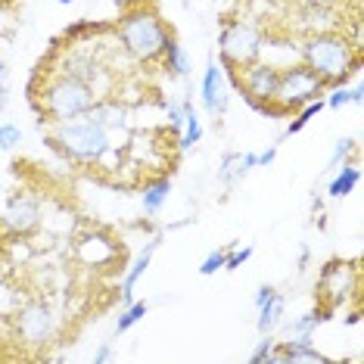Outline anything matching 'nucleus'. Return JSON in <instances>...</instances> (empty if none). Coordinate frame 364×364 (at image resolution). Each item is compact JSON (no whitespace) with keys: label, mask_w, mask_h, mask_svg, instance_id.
Instances as JSON below:
<instances>
[{"label":"nucleus","mask_w":364,"mask_h":364,"mask_svg":"<svg viewBox=\"0 0 364 364\" xmlns=\"http://www.w3.org/2000/svg\"><path fill=\"white\" fill-rule=\"evenodd\" d=\"M119 41L125 53L137 63H153L162 56L165 41L171 38V28L150 0H122V19L119 26Z\"/></svg>","instance_id":"obj_1"},{"label":"nucleus","mask_w":364,"mask_h":364,"mask_svg":"<svg viewBox=\"0 0 364 364\" xmlns=\"http://www.w3.org/2000/svg\"><path fill=\"white\" fill-rule=\"evenodd\" d=\"M302 63L330 87L346 85L361 69V50L346 35L318 31L302 44Z\"/></svg>","instance_id":"obj_2"},{"label":"nucleus","mask_w":364,"mask_h":364,"mask_svg":"<svg viewBox=\"0 0 364 364\" xmlns=\"http://www.w3.org/2000/svg\"><path fill=\"white\" fill-rule=\"evenodd\" d=\"M31 90V106L41 115V122L47 125H60V122L78 119L85 115L97 100V90L85 85L81 78H72L60 72V75H50L44 85H28Z\"/></svg>","instance_id":"obj_3"},{"label":"nucleus","mask_w":364,"mask_h":364,"mask_svg":"<svg viewBox=\"0 0 364 364\" xmlns=\"http://www.w3.org/2000/svg\"><path fill=\"white\" fill-rule=\"evenodd\" d=\"M112 131H106L97 119L90 115H78V119L50 125L47 131V144L60 150L65 159L72 162H100L106 153L112 150Z\"/></svg>","instance_id":"obj_4"},{"label":"nucleus","mask_w":364,"mask_h":364,"mask_svg":"<svg viewBox=\"0 0 364 364\" xmlns=\"http://www.w3.org/2000/svg\"><path fill=\"white\" fill-rule=\"evenodd\" d=\"M324 94H327V85L314 75L305 63L287 65V69H280L277 90H274V100H271L268 115H289V112L302 109L305 103L318 100V97H324Z\"/></svg>","instance_id":"obj_5"},{"label":"nucleus","mask_w":364,"mask_h":364,"mask_svg":"<svg viewBox=\"0 0 364 364\" xmlns=\"http://www.w3.org/2000/svg\"><path fill=\"white\" fill-rule=\"evenodd\" d=\"M358 289H361V271L358 262L349 259H330L324 264L318 277V287H314V299H318L321 311L333 314L336 309H343L349 299H358Z\"/></svg>","instance_id":"obj_6"},{"label":"nucleus","mask_w":364,"mask_h":364,"mask_svg":"<svg viewBox=\"0 0 364 364\" xmlns=\"http://www.w3.org/2000/svg\"><path fill=\"white\" fill-rule=\"evenodd\" d=\"M264 38L252 22H230V26L218 35V50H221V65L225 69H246L262 56Z\"/></svg>","instance_id":"obj_7"},{"label":"nucleus","mask_w":364,"mask_h":364,"mask_svg":"<svg viewBox=\"0 0 364 364\" xmlns=\"http://www.w3.org/2000/svg\"><path fill=\"white\" fill-rule=\"evenodd\" d=\"M230 75H234L237 90L250 100L252 109H259V112L271 109V100H274V90H277V78H280V69L274 63L255 60V63L246 65V69H234Z\"/></svg>","instance_id":"obj_8"},{"label":"nucleus","mask_w":364,"mask_h":364,"mask_svg":"<svg viewBox=\"0 0 364 364\" xmlns=\"http://www.w3.org/2000/svg\"><path fill=\"white\" fill-rule=\"evenodd\" d=\"M13 327L16 336L22 339V346H47L60 333V318L47 302H28L16 311Z\"/></svg>","instance_id":"obj_9"},{"label":"nucleus","mask_w":364,"mask_h":364,"mask_svg":"<svg viewBox=\"0 0 364 364\" xmlns=\"http://www.w3.org/2000/svg\"><path fill=\"white\" fill-rule=\"evenodd\" d=\"M200 100L203 109L209 115H225L228 112V90H225V65L209 60L203 72V85H200Z\"/></svg>","instance_id":"obj_10"},{"label":"nucleus","mask_w":364,"mask_h":364,"mask_svg":"<svg viewBox=\"0 0 364 364\" xmlns=\"http://www.w3.org/2000/svg\"><path fill=\"white\" fill-rule=\"evenodd\" d=\"M4 225L13 230V234H31L41 225V203L28 193H13L10 205H6Z\"/></svg>","instance_id":"obj_11"},{"label":"nucleus","mask_w":364,"mask_h":364,"mask_svg":"<svg viewBox=\"0 0 364 364\" xmlns=\"http://www.w3.org/2000/svg\"><path fill=\"white\" fill-rule=\"evenodd\" d=\"M159 243L162 240L159 237H153L150 243L144 246V252L134 259V264H131V271L125 274V280H122V302H134V287H137V280L146 274V268H150V262H153V255H156V250H159Z\"/></svg>","instance_id":"obj_12"},{"label":"nucleus","mask_w":364,"mask_h":364,"mask_svg":"<svg viewBox=\"0 0 364 364\" xmlns=\"http://www.w3.org/2000/svg\"><path fill=\"white\" fill-rule=\"evenodd\" d=\"M252 168H255V153H228L218 168V181L225 187H234L237 181H243Z\"/></svg>","instance_id":"obj_13"},{"label":"nucleus","mask_w":364,"mask_h":364,"mask_svg":"<svg viewBox=\"0 0 364 364\" xmlns=\"http://www.w3.org/2000/svg\"><path fill=\"white\" fill-rule=\"evenodd\" d=\"M162 69L168 72L171 78H184L187 72H190V56H187V50H184V44L171 35L168 41H165V47H162Z\"/></svg>","instance_id":"obj_14"},{"label":"nucleus","mask_w":364,"mask_h":364,"mask_svg":"<svg viewBox=\"0 0 364 364\" xmlns=\"http://www.w3.org/2000/svg\"><path fill=\"white\" fill-rule=\"evenodd\" d=\"M336 175L330 178V184H327V196L330 200H343V196H349L355 187H358V181H361V168H358V162H343V168H333Z\"/></svg>","instance_id":"obj_15"},{"label":"nucleus","mask_w":364,"mask_h":364,"mask_svg":"<svg viewBox=\"0 0 364 364\" xmlns=\"http://www.w3.org/2000/svg\"><path fill=\"white\" fill-rule=\"evenodd\" d=\"M259 321H255V327H259V333H274V330L284 324V311H287V299L280 293H274L264 305H259Z\"/></svg>","instance_id":"obj_16"},{"label":"nucleus","mask_w":364,"mask_h":364,"mask_svg":"<svg viewBox=\"0 0 364 364\" xmlns=\"http://www.w3.org/2000/svg\"><path fill=\"white\" fill-rule=\"evenodd\" d=\"M171 196V178H156L150 184L144 187V193H140V205H144L146 215H159L162 205L168 203Z\"/></svg>","instance_id":"obj_17"},{"label":"nucleus","mask_w":364,"mask_h":364,"mask_svg":"<svg viewBox=\"0 0 364 364\" xmlns=\"http://www.w3.org/2000/svg\"><path fill=\"white\" fill-rule=\"evenodd\" d=\"M200 140H203V119H200V112L193 109V103H190L187 112H184V125H181L178 146H181V150H193Z\"/></svg>","instance_id":"obj_18"},{"label":"nucleus","mask_w":364,"mask_h":364,"mask_svg":"<svg viewBox=\"0 0 364 364\" xmlns=\"http://www.w3.org/2000/svg\"><path fill=\"white\" fill-rule=\"evenodd\" d=\"M330 318L327 311H309V314H302V318H296L293 324L287 327V333L289 336H299V339H314V333H318V327L324 324V321Z\"/></svg>","instance_id":"obj_19"},{"label":"nucleus","mask_w":364,"mask_h":364,"mask_svg":"<svg viewBox=\"0 0 364 364\" xmlns=\"http://www.w3.org/2000/svg\"><path fill=\"white\" fill-rule=\"evenodd\" d=\"M361 97H364L361 85H355V87L336 85L324 94V106H330V109H343V106H349V103H361Z\"/></svg>","instance_id":"obj_20"},{"label":"nucleus","mask_w":364,"mask_h":364,"mask_svg":"<svg viewBox=\"0 0 364 364\" xmlns=\"http://www.w3.org/2000/svg\"><path fill=\"white\" fill-rule=\"evenodd\" d=\"M146 311H150V305H146V302H128L125 305V311H122L119 314V321H115V333H128V330L131 327H134V324H140V321H144L146 318Z\"/></svg>","instance_id":"obj_21"},{"label":"nucleus","mask_w":364,"mask_h":364,"mask_svg":"<svg viewBox=\"0 0 364 364\" xmlns=\"http://www.w3.org/2000/svg\"><path fill=\"white\" fill-rule=\"evenodd\" d=\"M324 109H327V106H324V97H318V100L305 103L302 109H296V119L287 125V134H299V131H302L305 125H309V122L314 119V115H321Z\"/></svg>","instance_id":"obj_22"},{"label":"nucleus","mask_w":364,"mask_h":364,"mask_svg":"<svg viewBox=\"0 0 364 364\" xmlns=\"http://www.w3.org/2000/svg\"><path fill=\"white\" fill-rule=\"evenodd\" d=\"M355 150H358V144H355V137H339L336 140V146H333V153H330V168H339L343 162H349Z\"/></svg>","instance_id":"obj_23"},{"label":"nucleus","mask_w":364,"mask_h":364,"mask_svg":"<svg viewBox=\"0 0 364 364\" xmlns=\"http://www.w3.org/2000/svg\"><path fill=\"white\" fill-rule=\"evenodd\" d=\"M274 346H277L274 333H262L259 346H255L252 355H250V361H252V364H271V355H274Z\"/></svg>","instance_id":"obj_24"},{"label":"nucleus","mask_w":364,"mask_h":364,"mask_svg":"<svg viewBox=\"0 0 364 364\" xmlns=\"http://www.w3.org/2000/svg\"><path fill=\"white\" fill-rule=\"evenodd\" d=\"M225 259H228L225 250H212L203 259V264H200V274L203 277H212V274H218V271H225Z\"/></svg>","instance_id":"obj_25"},{"label":"nucleus","mask_w":364,"mask_h":364,"mask_svg":"<svg viewBox=\"0 0 364 364\" xmlns=\"http://www.w3.org/2000/svg\"><path fill=\"white\" fill-rule=\"evenodd\" d=\"M19 144H22L19 125H13V122H4V125H0V150H16Z\"/></svg>","instance_id":"obj_26"},{"label":"nucleus","mask_w":364,"mask_h":364,"mask_svg":"<svg viewBox=\"0 0 364 364\" xmlns=\"http://www.w3.org/2000/svg\"><path fill=\"white\" fill-rule=\"evenodd\" d=\"M252 259V246H243V250H234V252H228V259H225V271H237V268H243L246 262Z\"/></svg>","instance_id":"obj_27"},{"label":"nucleus","mask_w":364,"mask_h":364,"mask_svg":"<svg viewBox=\"0 0 364 364\" xmlns=\"http://www.w3.org/2000/svg\"><path fill=\"white\" fill-rule=\"evenodd\" d=\"M274 159H277V144L268 146L264 153H255V168H268V165L274 162Z\"/></svg>","instance_id":"obj_28"},{"label":"nucleus","mask_w":364,"mask_h":364,"mask_svg":"<svg viewBox=\"0 0 364 364\" xmlns=\"http://www.w3.org/2000/svg\"><path fill=\"white\" fill-rule=\"evenodd\" d=\"M106 361H112V346L109 343H100V349L94 352V364H106Z\"/></svg>","instance_id":"obj_29"},{"label":"nucleus","mask_w":364,"mask_h":364,"mask_svg":"<svg viewBox=\"0 0 364 364\" xmlns=\"http://www.w3.org/2000/svg\"><path fill=\"white\" fill-rule=\"evenodd\" d=\"M274 293H277V289H274V287H268V284H264V287H259V293H255V299H252V302H255V309L268 302V299H271V296H274Z\"/></svg>","instance_id":"obj_30"},{"label":"nucleus","mask_w":364,"mask_h":364,"mask_svg":"<svg viewBox=\"0 0 364 364\" xmlns=\"http://www.w3.org/2000/svg\"><path fill=\"white\" fill-rule=\"evenodd\" d=\"M0 87H4V60H0Z\"/></svg>","instance_id":"obj_31"},{"label":"nucleus","mask_w":364,"mask_h":364,"mask_svg":"<svg viewBox=\"0 0 364 364\" xmlns=\"http://www.w3.org/2000/svg\"><path fill=\"white\" fill-rule=\"evenodd\" d=\"M56 4H60V6H69V4H75V0H56Z\"/></svg>","instance_id":"obj_32"},{"label":"nucleus","mask_w":364,"mask_h":364,"mask_svg":"<svg viewBox=\"0 0 364 364\" xmlns=\"http://www.w3.org/2000/svg\"><path fill=\"white\" fill-rule=\"evenodd\" d=\"M178 4H184V6H187V0H178Z\"/></svg>","instance_id":"obj_33"}]
</instances>
